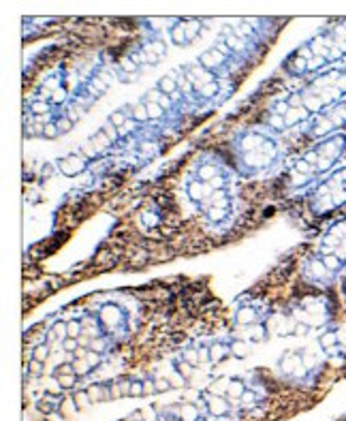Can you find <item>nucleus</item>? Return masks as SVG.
Instances as JSON below:
<instances>
[{"instance_id": "1", "label": "nucleus", "mask_w": 346, "mask_h": 421, "mask_svg": "<svg viewBox=\"0 0 346 421\" xmlns=\"http://www.w3.org/2000/svg\"><path fill=\"white\" fill-rule=\"evenodd\" d=\"M346 96V69H333L319 75L301 90L291 92L282 101H278L269 109L267 128L276 133L295 128L303 122L316 118L333 105L342 103Z\"/></svg>"}, {"instance_id": "2", "label": "nucleus", "mask_w": 346, "mask_h": 421, "mask_svg": "<svg viewBox=\"0 0 346 421\" xmlns=\"http://www.w3.org/2000/svg\"><path fill=\"white\" fill-rule=\"evenodd\" d=\"M346 56V20L316 32L284 60V71L293 77L316 73Z\"/></svg>"}, {"instance_id": "3", "label": "nucleus", "mask_w": 346, "mask_h": 421, "mask_svg": "<svg viewBox=\"0 0 346 421\" xmlns=\"http://www.w3.org/2000/svg\"><path fill=\"white\" fill-rule=\"evenodd\" d=\"M346 265V218L338 220L325 231L314 257L303 267L306 280L314 284H327Z\"/></svg>"}, {"instance_id": "4", "label": "nucleus", "mask_w": 346, "mask_h": 421, "mask_svg": "<svg viewBox=\"0 0 346 421\" xmlns=\"http://www.w3.org/2000/svg\"><path fill=\"white\" fill-rule=\"evenodd\" d=\"M344 152H346V137L342 133H336V135L319 141L289 169L291 188H303V186H310L312 182H316L319 178H323L327 171H331L336 167V163L342 159Z\"/></svg>"}, {"instance_id": "5", "label": "nucleus", "mask_w": 346, "mask_h": 421, "mask_svg": "<svg viewBox=\"0 0 346 421\" xmlns=\"http://www.w3.org/2000/svg\"><path fill=\"white\" fill-rule=\"evenodd\" d=\"M235 159L239 171L246 175L272 171L280 163L278 141L265 128H248L235 139Z\"/></svg>"}, {"instance_id": "6", "label": "nucleus", "mask_w": 346, "mask_h": 421, "mask_svg": "<svg viewBox=\"0 0 346 421\" xmlns=\"http://www.w3.org/2000/svg\"><path fill=\"white\" fill-rule=\"evenodd\" d=\"M346 203V167L327 175L310 192V210L316 216L331 214Z\"/></svg>"}, {"instance_id": "7", "label": "nucleus", "mask_w": 346, "mask_h": 421, "mask_svg": "<svg viewBox=\"0 0 346 421\" xmlns=\"http://www.w3.org/2000/svg\"><path fill=\"white\" fill-rule=\"evenodd\" d=\"M342 126H346V103L344 101L333 105L331 109L323 112L321 116H316L308 126V135L323 141V139L336 135Z\"/></svg>"}, {"instance_id": "8", "label": "nucleus", "mask_w": 346, "mask_h": 421, "mask_svg": "<svg viewBox=\"0 0 346 421\" xmlns=\"http://www.w3.org/2000/svg\"><path fill=\"white\" fill-rule=\"evenodd\" d=\"M96 323H98V329H101L103 336H107V338H111V340H115V338H120L126 331L128 314H126L124 308L118 306V304L107 302V304H103V306L98 308Z\"/></svg>"}, {"instance_id": "9", "label": "nucleus", "mask_w": 346, "mask_h": 421, "mask_svg": "<svg viewBox=\"0 0 346 421\" xmlns=\"http://www.w3.org/2000/svg\"><path fill=\"white\" fill-rule=\"evenodd\" d=\"M205 218L209 225H222L229 220V216L233 212V195L229 190V186H220L212 192V197L201 206Z\"/></svg>"}, {"instance_id": "10", "label": "nucleus", "mask_w": 346, "mask_h": 421, "mask_svg": "<svg viewBox=\"0 0 346 421\" xmlns=\"http://www.w3.org/2000/svg\"><path fill=\"white\" fill-rule=\"evenodd\" d=\"M231 62H233L231 51H229L222 43H216L214 47L205 49L203 54L197 58V64H199V67H203L205 71L214 73L216 77H218V73L225 71V69H227Z\"/></svg>"}, {"instance_id": "11", "label": "nucleus", "mask_w": 346, "mask_h": 421, "mask_svg": "<svg viewBox=\"0 0 346 421\" xmlns=\"http://www.w3.org/2000/svg\"><path fill=\"white\" fill-rule=\"evenodd\" d=\"M195 180H199V182H203V184H212V186H216V188H220V186H227L229 171L220 165L218 161L203 159L197 165V169H195Z\"/></svg>"}, {"instance_id": "12", "label": "nucleus", "mask_w": 346, "mask_h": 421, "mask_svg": "<svg viewBox=\"0 0 346 421\" xmlns=\"http://www.w3.org/2000/svg\"><path fill=\"white\" fill-rule=\"evenodd\" d=\"M201 30H203L201 20H175L169 28V37L175 45L184 47V45H190L195 39H199Z\"/></svg>"}, {"instance_id": "13", "label": "nucleus", "mask_w": 346, "mask_h": 421, "mask_svg": "<svg viewBox=\"0 0 346 421\" xmlns=\"http://www.w3.org/2000/svg\"><path fill=\"white\" fill-rule=\"evenodd\" d=\"M203 411L195 402H182V404H169L161 411L162 419H175V421H201Z\"/></svg>"}, {"instance_id": "14", "label": "nucleus", "mask_w": 346, "mask_h": 421, "mask_svg": "<svg viewBox=\"0 0 346 421\" xmlns=\"http://www.w3.org/2000/svg\"><path fill=\"white\" fill-rule=\"evenodd\" d=\"M90 163H92V159H88L84 154H67L56 161V169L64 178H77V175L88 171Z\"/></svg>"}, {"instance_id": "15", "label": "nucleus", "mask_w": 346, "mask_h": 421, "mask_svg": "<svg viewBox=\"0 0 346 421\" xmlns=\"http://www.w3.org/2000/svg\"><path fill=\"white\" fill-rule=\"evenodd\" d=\"M218 43H222L225 47L231 51V56L233 58H239V56H246L248 54V49L252 47L250 45V41H246L244 37H239V34L233 30L231 26H225L220 30V39H218Z\"/></svg>"}, {"instance_id": "16", "label": "nucleus", "mask_w": 346, "mask_h": 421, "mask_svg": "<svg viewBox=\"0 0 346 421\" xmlns=\"http://www.w3.org/2000/svg\"><path fill=\"white\" fill-rule=\"evenodd\" d=\"M263 319H265V312H263L259 306H252V304H242V306H237L235 314H233L235 325L242 327V329H250V327H254V325H261Z\"/></svg>"}, {"instance_id": "17", "label": "nucleus", "mask_w": 346, "mask_h": 421, "mask_svg": "<svg viewBox=\"0 0 346 421\" xmlns=\"http://www.w3.org/2000/svg\"><path fill=\"white\" fill-rule=\"evenodd\" d=\"M278 368L284 376H301L306 374V359H303L301 351H286L280 357Z\"/></svg>"}, {"instance_id": "18", "label": "nucleus", "mask_w": 346, "mask_h": 421, "mask_svg": "<svg viewBox=\"0 0 346 421\" xmlns=\"http://www.w3.org/2000/svg\"><path fill=\"white\" fill-rule=\"evenodd\" d=\"M201 402H203V408L208 411V415H212V417H229L233 411L231 406V400H227V398L222 396H214V394H208V391H203L201 394Z\"/></svg>"}, {"instance_id": "19", "label": "nucleus", "mask_w": 346, "mask_h": 421, "mask_svg": "<svg viewBox=\"0 0 346 421\" xmlns=\"http://www.w3.org/2000/svg\"><path fill=\"white\" fill-rule=\"evenodd\" d=\"M214 190H216V186L203 184V182H199V180H195V178L186 182V197H188L195 206H203V203L212 197Z\"/></svg>"}, {"instance_id": "20", "label": "nucleus", "mask_w": 346, "mask_h": 421, "mask_svg": "<svg viewBox=\"0 0 346 421\" xmlns=\"http://www.w3.org/2000/svg\"><path fill=\"white\" fill-rule=\"evenodd\" d=\"M101 357H103V355H98V353H92V351H88L86 355H81V357L73 359L75 374H77L79 378H86V376H90V374L94 372L98 366H101Z\"/></svg>"}, {"instance_id": "21", "label": "nucleus", "mask_w": 346, "mask_h": 421, "mask_svg": "<svg viewBox=\"0 0 346 421\" xmlns=\"http://www.w3.org/2000/svg\"><path fill=\"white\" fill-rule=\"evenodd\" d=\"M319 347L325 355L329 357H342V342H340V336L336 329H327L323 331L319 338Z\"/></svg>"}, {"instance_id": "22", "label": "nucleus", "mask_w": 346, "mask_h": 421, "mask_svg": "<svg viewBox=\"0 0 346 421\" xmlns=\"http://www.w3.org/2000/svg\"><path fill=\"white\" fill-rule=\"evenodd\" d=\"M28 112H30L34 118H45V116H49L51 120L58 118L56 107L49 103V98H43V96H41V98H34V101L28 103Z\"/></svg>"}, {"instance_id": "23", "label": "nucleus", "mask_w": 346, "mask_h": 421, "mask_svg": "<svg viewBox=\"0 0 346 421\" xmlns=\"http://www.w3.org/2000/svg\"><path fill=\"white\" fill-rule=\"evenodd\" d=\"M205 349H208V361H212V364H218V361L227 359L231 355V342H225V340H214Z\"/></svg>"}, {"instance_id": "24", "label": "nucleus", "mask_w": 346, "mask_h": 421, "mask_svg": "<svg viewBox=\"0 0 346 421\" xmlns=\"http://www.w3.org/2000/svg\"><path fill=\"white\" fill-rule=\"evenodd\" d=\"M88 396H90L92 404L94 402H107L114 398V383H94L88 387Z\"/></svg>"}, {"instance_id": "25", "label": "nucleus", "mask_w": 346, "mask_h": 421, "mask_svg": "<svg viewBox=\"0 0 346 421\" xmlns=\"http://www.w3.org/2000/svg\"><path fill=\"white\" fill-rule=\"evenodd\" d=\"M180 359H184L186 364H190L192 368H199L203 364L205 359H208V349H201V347H186L184 351H182V357Z\"/></svg>"}, {"instance_id": "26", "label": "nucleus", "mask_w": 346, "mask_h": 421, "mask_svg": "<svg viewBox=\"0 0 346 421\" xmlns=\"http://www.w3.org/2000/svg\"><path fill=\"white\" fill-rule=\"evenodd\" d=\"M156 88L158 90L162 92L165 96H169L171 101H175L178 98V94H180V81L175 79V75H165V77H161L158 79V84H156Z\"/></svg>"}, {"instance_id": "27", "label": "nucleus", "mask_w": 346, "mask_h": 421, "mask_svg": "<svg viewBox=\"0 0 346 421\" xmlns=\"http://www.w3.org/2000/svg\"><path fill=\"white\" fill-rule=\"evenodd\" d=\"M220 81L216 79V81H209V84H205V86H201V88H197L195 90V98H199V101H212V98H216L220 94Z\"/></svg>"}, {"instance_id": "28", "label": "nucleus", "mask_w": 346, "mask_h": 421, "mask_svg": "<svg viewBox=\"0 0 346 421\" xmlns=\"http://www.w3.org/2000/svg\"><path fill=\"white\" fill-rule=\"evenodd\" d=\"M246 391H248V385H246V381H242V378H237V376H233L225 398H227V400H231V402H239L244 398Z\"/></svg>"}, {"instance_id": "29", "label": "nucleus", "mask_w": 346, "mask_h": 421, "mask_svg": "<svg viewBox=\"0 0 346 421\" xmlns=\"http://www.w3.org/2000/svg\"><path fill=\"white\" fill-rule=\"evenodd\" d=\"M128 114H131V120L135 124H148L150 122V116H148V107H145L143 101L135 103V105H128Z\"/></svg>"}, {"instance_id": "30", "label": "nucleus", "mask_w": 346, "mask_h": 421, "mask_svg": "<svg viewBox=\"0 0 346 421\" xmlns=\"http://www.w3.org/2000/svg\"><path fill=\"white\" fill-rule=\"evenodd\" d=\"M107 120H109L111 124H114V126L122 133V131H124V126L131 124V114H128V105H126V107H122V109H115V112H111Z\"/></svg>"}, {"instance_id": "31", "label": "nucleus", "mask_w": 346, "mask_h": 421, "mask_svg": "<svg viewBox=\"0 0 346 421\" xmlns=\"http://www.w3.org/2000/svg\"><path fill=\"white\" fill-rule=\"evenodd\" d=\"M143 101H152V103H158L161 105V107H165L167 112H171V109L175 107V103L171 101V98L169 96H165L162 94L161 90H158V88H152V90H148V94L143 96Z\"/></svg>"}, {"instance_id": "32", "label": "nucleus", "mask_w": 346, "mask_h": 421, "mask_svg": "<svg viewBox=\"0 0 346 421\" xmlns=\"http://www.w3.org/2000/svg\"><path fill=\"white\" fill-rule=\"evenodd\" d=\"M84 349H88V351H92V353H98V355H103L105 351H107L109 347H111V338H107V336H96V338H92V340H88L86 344H81Z\"/></svg>"}, {"instance_id": "33", "label": "nucleus", "mask_w": 346, "mask_h": 421, "mask_svg": "<svg viewBox=\"0 0 346 421\" xmlns=\"http://www.w3.org/2000/svg\"><path fill=\"white\" fill-rule=\"evenodd\" d=\"M231 378H233V376H218V378H214V381L208 385V394H214V396H222V398H225L227 391H229V385H231Z\"/></svg>"}, {"instance_id": "34", "label": "nucleus", "mask_w": 346, "mask_h": 421, "mask_svg": "<svg viewBox=\"0 0 346 421\" xmlns=\"http://www.w3.org/2000/svg\"><path fill=\"white\" fill-rule=\"evenodd\" d=\"M250 351H252V342H248L244 338V340H231V355L235 359H246L250 355Z\"/></svg>"}, {"instance_id": "35", "label": "nucleus", "mask_w": 346, "mask_h": 421, "mask_svg": "<svg viewBox=\"0 0 346 421\" xmlns=\"http://www.w3.org/2000/svg\"><path fill=\"white\" fill-rule=\"evenodd\" d=\"M267 336H269V329H267V325H265V323L254 325V327H250V329H246V340L252 342V344L263 342Z\"/></svg>"}, {"instance_id": "36", "label": "nucleus", "mask_w": 346, "mask_h": 421, "mask_svg": "<svg viewBox=\"0 0 346 421\" xmlns=\"http://www.w3.org/2000/svg\"><path fill=\"white\" fill-rule=\"evenodd\" d=\"M45 340H47L49 344L54 342V340H58V342L67 340V321H58V323L51 325L49 331H47V336H45Z\"/></svg>"}, {"instance_id": "37", "label": "nucleus", "mask_w": 346, "mask_h": 421, "mask_svg": "<svg viewBox=\"0 0 346 421\" xmlns=\"http://www.w3.org/2000/svg\"><path fill=\"white\" fill-rule=\"evenodd\" d=\"M143 47H148L152 54L158 56L161 60H162V58H165V54H167V43H165V39H161V37H150V39L143 43Z\"/></svg>"}, {"instance_id": "38", "label": "nucleus", "mask_w": 346, "mask_h": 421, "mask_svg": "<svg viewBox=\"0 0 346 421\" xmlns=\"http://www.w3.org/2000/svg\"><path fill=\"white\" fill-rule=\"evenodd\" d=\"M58 406H60V398L51 396V394H45L37 402V408H39L41 413H54V411H58Z\"/></svg>"}, {"instance_id": "39", "label": "nucleus", "mask_w": 346, "mask_h": 421, "mask_svg": "<svg viewBox=\"0 0 346 421\" xmlns=\"http://www.w3.org/2000/svg\"><path fill=\"white\" fill-rule=\"evenodd\" d=\"M143 103H145V107H148L150 122H162V120H167L169 112H167L165 107H161L158 103H152V101H143Z\"/></svg>"}, {"instance_id": "40", "label": "nucleus", "mask_w": 346, "mask_h": 421, "mask_svg": "<svg viewBox=\"0 0 346 421\" xmlns=\"http://www.w3.org/2000/svg\"><path fill=\"white\" fill-rule=\"evenodd\" d=\"M148 391V383L145 378H131L128 383V398H141Z\"/></svg>"}, {"instance_id": "41", "label": "nucleus", "mask_w": 346, "mask_h": 421, "mask_svg": "<svg viewBox=\"0 0 346 421\" xmlns=\"http://www.w3.org/2000/svg\"><path fill=\"white\" fill-rule=\"evenodd\" d=\"M49 351H51V344H49L47 340L39 342L37 347L32 349L30 359H37V361H41V364H45V361H47V357H49Z\"/></svg>"}, {"instance_id": "42", "label": "nucleus", "mask_w": 346, "mask_h": 421, "mask_svg": "<svg viewBox=\"0 0 346 421\" xmlns=\"http://www.w3.org/2000/svg\"><path fill=\"white\" fill-rule=\"evenodd\" d=\"M81 336H84V323H81V319L67 321V338H71V340H79Z\"/></svg>"}, {"instance_id": "43", "label": "nucleus", "mask_w": 346, "mask_h": 421, "mask_svg": "<svg viewBox=\"0 0 346 421\" xmlns=\"http://www.w3.org/2000/svg\"><path fill=\"white\" fill-rule=\"evenodd\" d=\"M81 381V378L77 376V374H62V376L56 378V383L60 385L62 389H75L77 387V383Z\"/></svg>"}, {"instance_id": "44", "label": "nucleus", "mask_w": 346, "mask_h": 421, "mask_svg": "<svg viewBox=\"0 0 346 421\" xmlns=\"http://www.w3.org/2000/svg\"><path fill=\"white\" fill-rule=\"evenodd\" d=\"M92 143L96 145L98 150H107V148H111V145H114V141H111V139L105 135V133L101 131V128H98V131L94 133V135H92V139H90Z\"/></svg>"}, {"instance_id": "45", "label": "nucleus", "mask_w": 346, "mask_h": 421, "mask_svg": "<svg viewBox=\"0 0 346 421\" xmlns=\"http://www.w3.org/2000/svg\"><path fill=\"white\" fill-rule=\"evenodd\" d=\"M152 385H154V394H165L173 387V383L167 376H152Z\"/></svg>"}, {"instance_id": "46", "label": "nucleus", "mask_w": 346, "mask_h": 421, "mask_svg": "<svg viewBox=\"0 0 346 421\" xmlns=\"http://www.w3.org/2000/svg\"><path fill=\"white\" fill-rule=\"evenodd\" d=\"M73 402H75V406L79 408H88L92 404V400H90V396H88V389H79V391H75L73 394Z\"/></svg>"}, {"instance_id": "47", "label": "nucleus", "mask_w": 346, "mask_h": 421, "mask_svg": "<svg viewBox=\"0 0 346 421\" xmlns=\"http://www.w3.org/2000/svg\"><path fill=\"white\" fill-rule=\"evenodd\" d=\"M41 135L47 137V139H56V137H60L62 133H60V128H58L56 122H45V124L41 126Z\"/></svg>"}, {"instance_id": "48", "label": "nucleus", "mask_w": 346, "mask_h": 421, "mask_svg": "<svg viewBox=\"0 0 346 421\" xmlns=\"http://www.w3.org/2000/svg\"><path fill=\"white\" fill-rule=\"evenodd\" d=\"M54 122L58 124V128H60L62 135H64V133H69V131H71V128L75 126V120L71 118V116H58Z\"/></svg>"}, {"instance_id": "49", "label": "nucleus", "mask_w": 346, "mask_h": 421, "mask_svg": "<svg viewBox=\"0 0 346 421\" xmlns=\"http://www.w3.org/2000/svg\"><path fill=\"white\" fill-rule=\"evenodd\" d=\"M173 368L178 370L180 376H184V378H188L190 374H192V370H195V368H192L190 364H186L184 359H175V361H173Z\"/></svg>"}, {"instance_id": "50", "label": "nucleus", "mask_w": 346, "mask_h": 421, "mask_svg": "<svg viewBox=\"0 0 346 421\" xmlns=\"http://www.w3.org/2000/svg\"><path fill=\"white\" fill-rule=\"evenodd\" d=\"M101 131H103L105 135H107V137H109V139H111V141H114V143H115V141H118V139H120V131H118V128H115L114 124H111L109 120H107V122H105V124L101 126Z\"/></svg>"}, {"instance_id": "51", "label": "nucleus", "mask_w": 346, "mask_h": 421, "mask_svg": "<svg viewBox=\"0 0 346 421\" xmlns=\"http://www.w3.org/2000/svg\"><path fill=\"white\" fill-rule=\"evenodd\" d=\"M259 400H261L259 391H254V389H248V391H246V394H244V398H242V400H239V402H242V404H246V406H254V404H256V402H259Z\"/></svg>"}, {"instance_id": "52", "label": "nucleus", "mask_w": 346, "mask_h": 421, "mask_svg": "<svg viewBox=\"0 0 346 421\" xmlns=\"http://www.w3.org/2000/svg\"><path fill=\"white\" fill-rule=\"evenodd\" d=\"M62 374H75V368H73V361H67V364H60L54 368V378L62 376Z\"/></svg>"}, {"instance_id": "53", "label": "nucleus", "mask_w": 346, "mask_h": 421, "mask_svg": "<svg viewBox=\"0 0 346 421\" xmlns=\"http://www.w3.org/2000/svg\"><path fill=\"white\" fill-rule=\"evenodd\" d=\"M43 368H45V364H41L37 359L28 361V374H30V376H41V374H43Z\"/></svg>"}, {"instance_id": "54", "label": "nucleus", "mask_w": 346, "mask_h": 421, "mask_svg": "<svg viewBox=\"0 0 346 421\" xmlns=\"http://www.w3.org/2000/svg\"><path fill=\"white\" fill-rule=\"evenodd\" d=\"M62 351H67V353H77L79 351V340H71V338H67V340H62Z\"/></svg>"}, {"instance_id": "55", "label": "nucleus", "mask_w": 346, "mask_h": 421, "mask_svg": "<svg viewBox=\"0 0 346 421\" xmlns=\"http://www.w3.org/2000/svg\"><path fill=\"white\" fill-rule=\"evenodd\" d=\"M141 220H143V225L148 227V229H152V227H156L158 223H161V218H158V216H156L154 212H145Z\"/></svg>"}, {"instance_id": "56", "label": "nucleus", "mask_w": 346, "mask_h": 421, "mask_svg": "<svg viewBox=\"0 0 346 421\" xmlns=\"http://www.w3.org/2000/svg\"><path fill=\"white\" fill-rule=\"evenodd\" d=\"M143 413V421H158L161 419V413L154 411V408H141Z\"/></svg>"}, {"instance_id": "57", "label": "nucleus", "mask_w": 346, "mask_h": 421, "mask_svg": "<svg viewBox=\"0 0 346 421\" xmlns=\"http://www.w3.org/2000/svg\"><path fill=\"white\" fill-rule=\"evenodd\" d=\"M141 49H143V56H145V64H150V67H154V64H158V62H161V58L152 54V51H150L148 47H141Z\"/></svg>"}, {"instance_id": "58", "label": "nucleus", "mask_w": 346, "mask_h": 421, "mask_svg": "<svg viewBox=\"0 0 346 421\" xmlns=\"http://www.w3.org/2000/svg\"><path fill=\"white\" fill-rule=\"evenodd\" d=\"M51 173H54V167H51V165H45V167H43V178H49Z\"/></svg>"}]
</instances>
